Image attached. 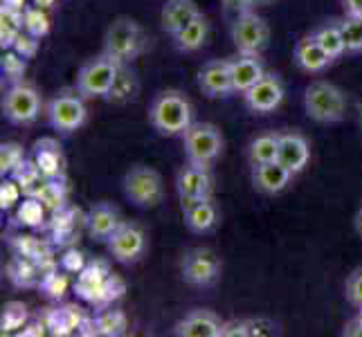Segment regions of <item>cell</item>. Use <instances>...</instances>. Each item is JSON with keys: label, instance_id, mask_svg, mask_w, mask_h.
<instances>
[{"label": "cell", "instance_id": "1", "mask_svg": "<svg viewBox=\"0 0 362 337\" xmlns=\"http://www.w3.org/2000/svg\"><path fill=\"white\" fill-rule=\"evenodd\" d=\"M192 102L180 90H162L148 106V124L165 137L185 135L194 119Z\"/></svg>", "mask_w": 362, "mask_h": 337}, {"label": "cell", "instance_id": "2", "mask_svg": "<svg viewBox=\"0 0 362 337\" xmlns=\"http://www.w3.org/2000/svg\"><path fill=\"white\" fill-rule=\"evenodd\" d=\"M146 36L140 28V23L119 16L108 25L104 36V52L113 57L117 64H133V61L144 52Z\"/></svg>", "mask_w": 362, "mask_h": 337}, {"label": "cell", "instance_id": "3", "mask_svg": "<svg viewBox=\"0 0 362 337\" xmlns=\"http://www.w3.org/2000/svg\"><path fill=\"white\" fill-rule=\"evenodd\" d=\"M304 108L317 124H338L346 112V95L335 83L317 79L304 93Z\"/></svg>", "mask_w": 362, "mask_h": 337}, {"label": "cell", "instance_id": "4", "mask_svg": "<svg viewBox=\"0 0 362 337\" xmlns=\"http://www.w3.org/2000/svg\"><path fill=\"white\" fill-rule=\"evenodd\" d=\"M182 146L187 162L211 167L221 158L223 148H226V140H223V133L216 124L194 122L182 135Z\"/></svg>", "mask_w": 362, "mask_h": 337}, {"label": "cell", "instance_id": "5", "mask_svg": "<svg viewBox=\"0 0 362 337\" xmlns=\"http://www.w3.org/2000/svg\"><path fill=\"white\" fill-rule=\"evenodd\" d=\"M124 196L127 201L133 203L140 209H153L162 203L165 198V182H162V176L144 165H135L127 171L124 176Z\"/></svg>", "mask_w": 362, "mask_h": 337}, {"label": "cell", "instance_id": "6", "mask_svg": "<svg viewBox=\"0 0 362 337\" xmlns=\"http://www.w3.org/2000/svg\"><path fill=\"white\" fill-rule=\"evenodd\" d=\"M47 119L54 131L70 135L79 131L86 119H88V108H86V97L77 88H66L52 97L47 104Z\"/></svg>", "mask_w": 362, "mask_h": 337}, {"label": "cell", "instance_id": "7", "mask_svg": "<svg viewBox=\"0 0 362 337\" xmlns=\"http://www.w3.org/2000/svg\"><path fill=\"white\" fill-rule=\"evenodd\" d=\"M43 99L32 83H11L3 97V115L14 126H30L41 115Z\"/></svg>", "mask_w": 362, "mask_h": 337}, {"label": "cell", "instance_id": "8", "mask_svg": "<svg viewBox=\"0 0 362 337\" xmlns=\"http://www.w3.org/2000/svg\"><path fill=\"white\" fill-rule=\"evenodd\" d=\"M122 64L113 57H108L106 52L99 54L95 59H90L88 64H83L81 70L77 72V88L86 99H106L110 85H113L115 77H117V70Z\"/></svg>", "mask_w": 362, "mask_h": 337}, {"label": "cell", "instance_id": "9", "mask_svg": "<svg viewBox=\"0 0 362 337\" xmlns=\"http://www.w3.org/2000/svg\"><path fill=\"white\" fill-rule=\"evenodd\" d=\"M232 41L239 54H261L270 43V25L257 11L243 9L232 23Z\"/></svg>", "mask_w": 362, "mask_h": 337}, {"label": "cell", "instance_id": "10", "mask_svg": "<svg viewBox=\"0 0 362 337\" xmlns=\"http://www.w3.org/2000/svg\"><path fill=\"white\" fill-rule=\"evenodd\" d=\"M223 264L209 247H192L182 254L180 274L194 288H211L221 279Z\"/></svg>", "mask_w": 362, "mask_h": 337}, {"label": "cell", "instance_id": "11", "mask_svg": "<svg viewBox=\"0 0 362 337\" xmlns=\"http://www.w3.org/2000/svg\"><path fill=\"white\" fill-rule=\"evenodd\" d=\"M106 243L110 256L115 261H119V264H135V261H140L144 256L148 239L140 223L124 220Z\"/></svg>", "mask_w": 362, "mask_h": 337}, {"label": "cell", "instance_id": "12", "mask_svg": "<svg viewBox=\"0 0 362 337\" xmlns=\"http://www.w3.org/2000/svg\"><path fill=\"white\" fill-rule=\"evenodd\" d=\"M284 83L277 74H270L266 72L252 88L243 93V102L245 106L257 112V115H268V112L277 110L284 102Z\"/></svg>", "mask_w": 362, "mask_h": 337}, {"label": "cell", "instance_id": "13", "mask_svg": "<svg viewBox=\"0 0 362 337\" xmlns=\"http://www.w3.org/2000/svg\"><path fill=\"white\" fill-rule=\"evenodd\" d=\"M182 220L187 225V230L194 234H209L218 227L221 223V211L218 205L214 203V198H192V201H182Z\"/></svg>", "mask_w": 362, "mask_h": 337}, {"label": "cell", "instance_id": "14", "mask_svg": "<svg viewBox=\"0 0 362 337\" xmlns=\"http://www.w3.org/2000/svg\"><path fill=\"white\" fill-rule=\"evenodd\" d=\"M198 88H201L203 95L209 99L230 97L234 93L230 61H226V59L207 61V64L201 68V72H198Z\"/></svg>", "mask_w": 362, "mask_h": 337}, {"label": "cell", "instance_id": "15", "mask_svg": "<svg viewBox=\"0 0 362 337\" xmlns=\"http://www.w3.org/2000/svg\"><path fill=\"white\" fill-rule=\"evenodd\" d=\"M176 191H178L180 203L192 201V198L211 196V191H214V178H211L209 167L187 162L185 167H180L176 176Z\"/></svg>", "mask_w": 362, "mask_h": 337}, {"label": "cell", "instance_id": "16", "mask_svg": "<svg viewBox=\"0 0 362 337\" xmlns=\"http://www.w3.org/2000/svg\"><path fill=\"white\" fill-rule=\"evenodd\" d=\"M223 321L214 310L209 308H196L192 313H187L176 326L173 335L178 337H223Z\"/></svg>", "mask_w": 362, "mask_h": 337}, {"label": "cell", "instance_id": "17", "mask_svg": "<svg viewBox=\"0 0 362 337\" xmlns=\"http://www.w3.org/2000/svg\"><path fill=\"white\" fill-rule=\"evenodd\" d=\"M277 162L288 169L293 176L302 173L310 162V144L308 140L297 131L279 133V155Z\"/></svg>", "mask_w": 362, "mask_h": 337}, {"label": "cell", "instance_id": "18", "mask_svg": "<svg viewBox=\"0 0 362 337\" xmlns=\"http://www.w3.org/2000/svg\"><path fill=\"white\" fill-rule=\"evenodd\" d=\"M110 277V270L104 261H90L79 274L77 281H74V292H77L79 299L88 302L90 306H99V299L104 295L106 281Z\"/></svg>", "mask_w": 362, "mask_h": 337}, {"label": "cell", "instance_id": "19", "mask_svg": "<svg viewBox=\"0 0 362 337\" xmlns=\"http://www.w3.org/2000/svg\"><path fill=\"white\" fill-rule=\"evenodd\" d=\"M291 182H293V173L277 160L252 167V184L264 196H279L288 189Z\"/></svg>", "mask_w": 362, "mask_h": 337}, {"label": "cell", "instance_id": "20", "mask_svg": "<svg viewBox=\"0 0 362 337\" xmlns=\"http://www.w3.org/2000/svg\"><path fill=\"white\" fill-rule=\"evenodd\" d=\"M83 223H86V230H88V234L95 241H108L124 220H122V214L115 205L97 203L90 207L88 214H86Z\"/></svg>", "mask_w": 362, "mask_h": 337}, {"label": "cell", "instance_id": "21", "mask_svg": "<svg viewBox=\"0 0 362 337\" xmlns=\"http://www.w3.org/2000/svg\"><path fill=\"white\" fill-rule=\"evenodd\" d=\"M293 59H295L297 68L308 72V74H320V72H324L333 64V59L327 52H324L322 45L315 41L313 34L304 36V39L297 41V45L293 49Z\"/></svg>", "mask_w": 362, "mask_h": 337}, {"label": "cell", "instance_id": "22", "mask_svg": "<svg viewBox=\"0 0 362 337\" xmlns=\"http://www.w3.org/2000/svg\"><path fill=\"white\" fill-rule=\"evenodd\" d=\"M83 319L86 315L77 304H66L61 308H45V313H43V324L47 326V333L57 337L77 333Z\"/></svg>", "mask_w": 362, "mask_h": 337}, {"label": "cell", "instance_id": "23", "mask_svg": "<svg viewBox=\"0 0 362 337\" xmlns=\"http://www.w3.org/2000/svg\"><path fill=\"white\" fill-rule=\"evenodd\" d=\"M32 155L45 178H61L66 167V158L64 151H61V144L54 137H41V140H36L32 146Z\"/></svg>", "mask_w": 362, "mask_h": 337}, {"label": "cell", "instance_id": "24", "mask_svg": "<svg viewBox=\"0 0 362 337\" xmlns=\"http://www.w3.org/2000/svg\"><path fill=\"white\" fill-rule=\"evenodd\" d=\"M230 66H232L234 93H241V95L252 88V85L266 74L259 54H241L236 59H230Z\"/></svg>", "mask_w": 362, "mask_h": 337}, {"label": "cell", "instance_id": "25", "mask_svg": "<svg viewBox=\"0 0 362 337\" xmlns=\"http://www.w3.org/2000/svg\"><path fill=\"white\" fill-rule=\"evenodd\" d=\"M198 14H201V9H198L196 0H169V3L162 7L160 25L167 34L176 36L185 25L194 20Z\"/></svg>", "mask_w": 362, "mask_h": 337}, {"label": "cell", "instance_id": "26", "mask_svg": "<svg viewBox=\"0 0 362 337\" xmlns=\"http://www.w3.org/2000/svg\"><path fill=\"white\" fill-rule=\"evenodd\" d=\"M279 324L268 317H245L226 321L223 337H272L279 335Z\"/></svg>", "mask_w": 362, "mask_h": 337}, {"label": "cell", "instance_id": "27", "mask_svg": "<svg viewBox=\"0 0 362 337\" xmlns=\"http://www.w3.org/2000/svg\"><path fill=\"white\" fill-rule=\"evenodd\" d=\"M137 95H140V79H137L135 70H131V64H122L117 70V77L106 95V102L124 106L129 102H135Z\"/></svg>", "mask_w": 362, "mask_h": 337}, {"label": "cell", "instance_id": "28", "mask_svg": "<svg viewBox=\"0 0 362 337\" xmlns=\"http://www.w3.org/2000/svg\"><path fill=\"white\" fill-rule=\"evenodd\" d=\"M207 36H209V20L201 11L194 20L187 23L185 28L173 36V43H176L180 52H196V49H201L207 43Z\"/></svg>", "mask_w": 362, "mask_h": 337}, {"label": "cell", "instance_id": "29", "mask_svg": "<svg viewBox=\"0 0 362 337\" xmlns=\"http://www.w3.org/2000/svg\"><path fill=\"white\" fill-rule=\"evenodd\" d=\"M7 277L16 288H34V285L41 283L43 270L30 256H18L7 266Z\"/></svg>", "mask_w": 362, "mask_h": 337}, {"label": "cell", "instance_id": "30", "mask_svg": "<svg viewBox=\"0 0 362 337\" xmlns=\"http://www.w3.org/2000/svg\"><path fill=\"white\" fill-rule=\"evenodd\" d=\"M277 155H279V133H274V131L261 133L255 137L252 142H250L247 160L252 167L266 165V162H274Z\"/></svg>", "mask_w": 362, "mask_h": 337}, {"label": "cell", "instance_id": "31", "mask_svg": "<svg viewBox=\"0 0 362 337\" xmlns=\"http://www.w3.org/2000/svg\"><path fill=\"white\" fill-rule=\"evenodd\" d=\"M313 36H315V41L322 45L324 52H327L333 61L340 59L342 54H346L344 36H342V28H340V18L320 25V28L313 32Z\"/></svg>", "mask_w": 362, "mask_h": 337}, {"label": "cell", "instance_id": "32", "mask_svg": "<svg viewBox=\"0 0 362 337\" xmlns=\"http://www.w3.org/2000/svg\"><path fill=\"white\" fill-rule=\"evenodd\" d=\"M23 32H25L23 11L0 7V45H3V49L14 47L16 39Z\"/></svg>", "mask_w": 362, "mask_h": 337}, {"label": "cell", "instance_id": "33", "mask_svg": "<svg viewBox=\"0 0 362 337\" xmlns=\"http://www.w3.org/2000/svg\"><path fill=\"white\" fill-rule=\"evenodd\" d=\"M11 178H14L18 184H21V189L25 196H36L39 194V189L43 187L45 182V176L41 173L39 165H36V160H25L23 165L11 173Z\"/></svg>", "mask_w": 362, "mask_h": 337}, {"label": "cell", "instance_id": "34", "mask_svg": "<svg viewBox=\"0 0 362 337\" xmlns=\"http://www.w3.org/2000/svg\"><path fill=\"white\" fill-rule=\"evenodd\" d=\"M95 319H97L99 337H119L129 329V319H127V313H124V310L104 308Z\"/></svg>", "mask_w": 362, "mask_h": 337}, {"label": "cell", "instance_id": "35", "mask_svg": "<svg viewBox=\"0 0 362 337\" xmlns=\"http://www.w3.org/2000/svg\"><path fill=\"white\" fill-rule=\"evenodd\" d=\"M47 207L36 196H23V203H18L16 220L23 223L25 227H41L45 223Z\"/></svg>", "mask_w": 362, "mask_h": 337}, {"label": "cell", "instance_id": "36", "mask_svg": "<svg viewBox=\"0 0 362 337\" xmlns=\"http://www.w3.org/2000/svg\"><path fill=\"white\" fill-rule=\"evenodd\" d=\"M23 23H25V32L36 36V39H45L49 34V28H52V23H49V16H47V9H41L36 5H28L23 9Z\"/></svg>", "mask_w": 362, "mask_h": 337}, {"label": "cell", "instance_id": "37", "mask_svg": "<svg viewBox=\"0 0 362 337\" xmlns=\"http://www.w3.org/2000/svg\"><path fill=\"white\" fill-rule=\"evenodd\" d=\"M36 198H39V201L47 207V211H57L61 207H66L68 189L59 178H45V182L39 189V194H36Z\"/></svg>", "mask_w": 362, "mask_h": 337}, {"label": "cell", "instance_id": "38", "mask_svg": "<svg viewBox=\"0 0 362 337\" xmlns=\"http://www.w3.org/2000/svg\"><path fill=\"white\" fill-rule=\"evenodd\" d=\"M30 319V310L23 302H9L3 306V315H0V329L3 333H14L18 329H25Z\"/></svg>", "mask_w": 362, "mask_h": 337}, {"label": "cell", "instance_id": "39", "mask_svg": "<svg viewBox=\"0 0 362 337\" xmlns=\"http://www.w3.org/2000/svg\"><path fill=\"white\" fill-rule=\"evenodd\" d=\"M346 54H362V16L340 18Z\"/></svg>", "mask_w": 362, "mask_h": 337}, {"label": "cell", "instance_id": "40", "mask_svg": "<svg viewBox=\"0 0 362 337\" xmlns=\"http://www.w3.org/2000/svg\"><path fill=\"white\" fill-rule=\"evenodd\" d=\"M41 292L47 297V299H54V302H59V299H64L68 288H70V281H68V274L59 272V270H47L43 274V279L39 283Z\"/></svg>", "mask_w": 362, "mask_h": 337}, {"label": "cell", "instance_id": "41", "mask_svg": "<svg viewBox=\"0 0 362 337\" xmlns=\"http://www.w3.org/2000/svg\"><path fill=\"white\" fill-rule=\"evenodd\" d=\"M28 160L25 158V148L18 142H5L0 146V176H11L23 162Z\"/></svg>", "mask_w": 362, "mask_h": 337}, {"label": "cell", "instance_id": "42", "mask_svg": "<svg viewBox=\"0 0 362 337\" xmlns=\"http://www.w3.org/2000/svg\"><path fill=\"white\" fill-rule=\"evenodd\" d=\"M25 57H21L18 52H14V49H7V52L3 54V59H0V70H3V77L9 81V83H18L23 81V74L25 70H28V64H25Z\"/></svg>", "mask_w": 362, "mask_h": 337}, {"label": "cell", "instance_id": "43", "mask_svg": "<svg viewBox=\"0 0 362 337\" xmlns=\"http://www.w3.org/2000/svg\"><path fill=\"white\" fill-rule=\"evenodd\" d=\"M344 297L356 310L362 308V266L356 268L344 281Z\"/></svg>", "mask_w": 362, "mask_h": 337}, {"label": "cell", "instance_id": "44", "mask_svg": "<svg viewBox=\"0 0 362 337\" xmlns=\"http://www.w3.org/2000/svg\"><path fill=\"white\" fill-rule=\"evenodd\" d=\"M124 292H127V283H124V279H119L117 274H110L108 281H106L104 295H102V299H99L97 310L108 308L113 302H117V299H122V297H124Z\"/></svg>", "mask_w": 362, "mask_h": 337}, {"label": "cell", "instance_id": "45", "mask_svg": "<svg viewBox=\"0 0 362 337\" xmlns=\"http://www.w3.org/2000/svg\"><path fill=\"white\" fill-rule=\"evenodd\" d=\"M21 196H25L21 184L14 178H7V180L3 178V182H0V207L11 209L14 205L21 203Z\"/></svg>", "mask_w": 362, "mask_h": 337}, {"label": "cell", "instance_id": "46", "mask_svg": "<svg viewBox=\"0 0 362 337\" xmlns=\"http://www.w3.org/2000/svg\"><path fill=\"white\" fill-rule=\"evenodd\" d=\"M59 266H61V270L68 272V274H79L88 264H86V256L79 252L77 247H70V249H66V252H64V256L59 259Z\"/></svg>", "mask_w": 362, "mask_h": 337}, {"label": "cell", "instance_id": "47", "mask_svg": "<svg viewBox=\"0 0 362 337\" xmlns=\"http://www.w3.org/2000/svg\"><path fill=\"white\" fill-rule=\"evenodd\" d=\"M39 39L36 36H32V34H28V32H23L18 39H16V43H14V52H18L21 57H25V59H32V57H36V52H39Z\"/></svg>", "mask_w": 362, "mask_h": 337}, {"label": "cell", "instance_id": "48", "mask_svg": "<svg viewBox=\"0 0 362 337\" xmlns=\"http://www.w3.org/2000/svg\"><path fill=\"white\" fill-rule=\"evenodd\" d=\"M342 335L344 337H362V317L356 315L354 319H349L342 329Z\"/></svg>", "mask_w": 362, "mask_h": 337}, {"label": "cell", "instance_id": "49", "mask_svg": "<svg viewBox=\"0 0 362 337\" xmlns=\"http://www.w3.org/2000/svg\"><path fill=\"white\" fill-rule=\"evenodd\" d=\"M47 333V326L41 321H36V324H25V329H21V335L23 337H41Z\"/></svg>", "mask_w": 362, "mask_h": 337}, {"label": "cell", "instance_id": "50", "mask_svg": "<svg viewBox=\"0 0 362 337\" xmlns=\"http://www.w3.org/2000/svg\"><path fill=\"white\" fill-rule=\"evenodd\" d=\"M77 335H81V337H95V335H99V331H97V319L95 317H86L83 324L79 326V331H77Z\"/></svg>", "mask_w": 362, "mask_h": 337}, {"label": "cell", "instance_id": "51", "mask_svg": "<svg viewBox=\"0 0 362 337\" xmlns=\"http://www.w3.org/2000/svg\"><path fill=\"white\" fill-rule=\"evenodd\" d=\"M344 16H362V0H340Z\"/></svg>", "mask_w": 362, "mask_h": 337}, {"label": "cell", "instance_id": "52", "mask_svg": "<svg viewBox=\"0 0 362 337\" xmlns=\"http://www.w3.org/2000/svg\"><path fill=\"white\" fill-rule=\"evenodd\" d=\"M25 3H28V0H3V7H9V9H18V11H23L25 7H28Z\"/></svg>", "mask_w": 362, "mask_h": 337}, {"label": "cell", "instance_id": "53", "mask_svg": "<svg viewBox=\"0 0 362 337\" xmlns=\"http://www.w3.org/2000/svg\"><path fill=\"white\" fill-rule=\"evenodd\" d=\"M32 3L36 7H41V9H52L57 5V0H32Z\"/></svg>", "mask_w": 362, "mask_h": 337}, {"label": "cell", "instance_id": "54", "mask_svg": "<svg viewBox=\"0 0 362 337\" xmlns=\"http://www.w3.org/2000/svg\"><path fill=\"white\" fill-rule=\"evenodd\" d=\"M354 225H356V232H358V236H362V205H360V209L356 211Z\"/></svg>", "mask_w": 362, "mask_h": 337}, {"label": "cell", "instance_id": "55", "mask_svg": "<svg viewBox=\"0 0 362 337\" xmlns=\"http://www.w3.org/2000/svg\"><path fill=\"white\" fill-rule=\"evenodd\" d=\"M360 117H362V102H360Z\"/></svg>", "mask_w": 362, "mask_h": 337}, {"label": "cell", "instance_id": "56", "mask_svg": "<svg viewBox=\"0 0 362 337\" xmlns=\"http://www.w3.org/2000/svg\"><path fill=\"white\" fill-rule=\"evenodd\" d=\"M358 315H360V317H362V308H360V310H358Z\"/></svg>", "mask_w": 362, "mask_h": 337}]
</instances>
